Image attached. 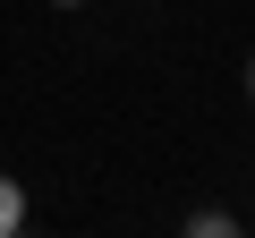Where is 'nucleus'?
I'll list each match as a JSON object with an SVG mask.
<instances>
[{"mask_svg":"<svg viewBox=\"0 0 255 238\" xmlns=\"http://www.w3.org/2000/svg\"><path fill=\"white\" fill-rule=\"evenodd\" d=\"M17 230H26V187L0 170V238H17Z\"/></svg>","mask_w":255,"mask_h":238,"instance_id":"nucleus-1","label":"nucleus"},{"mask_svg":"<svg viewBox=\"0 0 255 238\" xmlns=\"http://www.w3.org/2000/svg\"><path fill=\"white\" fill-rule=\"evenodd\" d=\"M187 238H238V221L221 204H204V213H187Z\"/></svg>","mask_w":255,"mask_h":238,"instance_id":"nucleus-2","label":"nucleus"},{"mask_svg":"<svg viewBox=\"0 0 255 238\" xmlns=\"http://www.w3.org/2000/svg\"><path fill=\"white\" fill-rule=\"evenodd\" d=\"M51 9H85V0H51Z\"/></svg>","mask_w":255,"mask_h":238,"instance_id":"nucleus-3","label":"nucleus"},{"mask_svg":"<svg viewBox=\"0 0 255 238\" xmlns=\"http://www.w3.org/2000/svg\"><path fill=\"white\" fill-rule=\"evenodd\" d=\"M247 94H255V60H247Z\"/></svg>","mask_w":255,"mask_h":238,"instance_id":"nucleus-4","label":"nucleus"}]
</instances>
